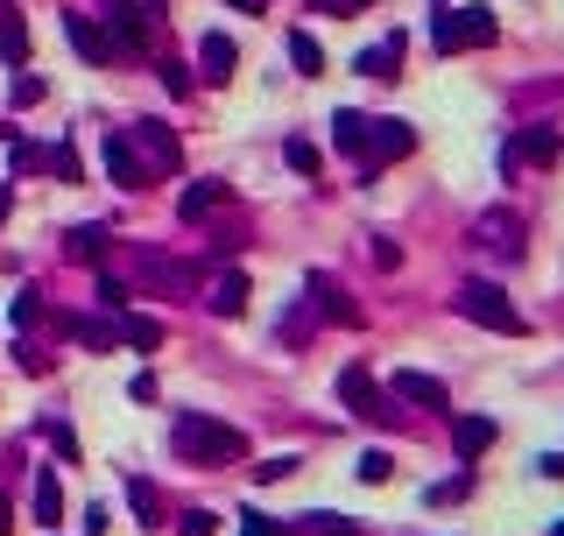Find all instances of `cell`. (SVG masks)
<instances>
[{
  "label": "cell",
  "mask_w": 564,
  "mask_h": 536,
  "mask_svg": "<svg viewBox=\"0 0 564 536\" xmlns=\"http://www.w3.org/2000/svg\"><path fill=\"white\" fill-rule=\"evenodd\" d=\"M170 452L191 459V466H226V459L247 452V438L233 424H219V416H205V410H176L170 416Z\"/></svg>",
  "instance_id": "obj_1"
},
{
  "label": "cell",
  "mask_w": 564,
  "mask_h": 536,
  "mask_svg": "<svg viewBox=\"0 0 564 536\" xmlns=\"http://www.w3.org/2000/svg\"><path fill=\"white\" fill-rule=\"evenodd\" d=\"M494 36H501V22L487 8H458V14H438L430 22V42H438L444 57H458V50H494Z\"/></svg>",
  "instance_id": "obj_2"
},
{
  "label": "cell",
  "mask_w": 564,
  "mask_h": 536,
  "mask_svg": "<svg viewBox=\"0 0 564 536\" xmlns=\"http://www.w3.org/2000/svg\"><path fill=\"white\" fill-rule=\"evenodd\" d=\"M458 310H466L473 325H487V332H508V339H523L529 325H523V310L508 304V290H494V282H466V290L452 296Z\"/></svg>",
  "instance_id": "obj_3"
},
{
  "label": "cell",
  "mask_w": 564,
  "mask_h": 536,
  "mask_svg": "<svg viewBox=\"0 0 564 536\" xmlns=\"http://www.w3.org/2000/svg\"><path fill=\"white\" fill-rule=\"evenodd\" d=\"M339 402H346V410L360 416V424H389V416H395L389 389H375V375H367L360 361H353V367H339Z\"/></svg>",
  "instance_id": "obj_4"
},
{
  "label": "cell",
  "mask_w": 564,
  "mask_h": 536,
  "mask_svg": "<svg viewBox=\"0 0 564 536\" xmlns=\"http://www.w3.org/2000/svg\"><path fill=\"white\" fill-rule=\"evenodd\" d=\"M127 148H142V170H148V176H162V170H176V162H184V142H176L162 121H135V127H127Z\"/></svg>",
  "instance_id": "obj_5"
},
{
  "label": "cell",
  "mask_w": 564,
  "mask_h": 536,
  "mask_svg": "<svg viewBox=\"0 0 564 536\" xmlns=\"http://www.w3.org/2000/svg\"><path fill=\"white\" fill-rule=\"evenodd\" d=\"M389 402H417V410H444L452 416V389L438 375H417V367H395L389 375Z\"/></svg>",
  "instance_id": "obj_6"
},
{
  "label": "cell",
  "mask_w": 564,
  "mask_h": 536,
  "mask_svg": "<svg viewBox=\"0 0 564 536\" xmlns=\"http://www.w3.org/2000/svg\"><path fill=\"white\" fill-rule=\"evenodd\" d=\"M409 148H417V127L409 121H367V176H375L389 156H409Z\"/></svg>",
  "instance_id": "obj_7"
},
{
  "label": "cell",
  "mask_w": 564,
  "mask_h": 536,
  "mask_svg": "<svg viewBox=\"0 0 564 536\" xmlns=\"http://www.w3.org/2000/svg\"><path fill=\"white\" fill-rule=\"evenodd\" d=\"M99 162H107V176H113L121 191H148V184H156V176L142 170V156L127 148V134H107V142H99Z\"/></svg>",
  "instance_id": "obj_8"
},
{
  "label": "cell",
  "mask_w": 564,
  "mask_h": 536,
  "mask_svg": "<svg viewBox=\"0 0 564 536\" xmlns=\"http://www.w3.org/2000/svg\"><path fill=\"white\" fill-rule=\"evenodd\" d=\"M515 162H537V170H543V162H557V127H523V142H508V148H501V170H515Z\"/></svg>",
  "instance_id": "obj_9"
},
{
  "label": "cell",
  "mask_w": 564,
  "mask_h": 536,
  "mask_svg": "<svg viewBox=\"0 0 564 536\" xmlns=\"http://www.w3.org/2000/svg\"><path fill=\"white\" fill-rule=\"evenodd\" d=\"M473 233H480V247H494V255H523V219H515V212H480V219H473Z\"/></svg>",
  "instance_id": "obj_10"
},
{
  "label": "cell",
  "mask_w": 564,
  "mask_h": 536,
  "mask_svg": "<svg viewBox=\"0 0 564 536\" xmlns=\"http://www.w3.org/2000/svg\"><path fill=\"white\" fill-rule=\"evenodd\" d=\"M403 28H395V36H381V42H367L360 57H353V71H360V78H395V71H403Z\"/></svg>",
  "instance_id": "obj_11"
},
{
  "label": "cell",
  "mask_w": 564,
  "mask_h": 536,
  "mask_svg": "<svg viewBox=\"0 0 564 536\" xmlns=\"http://www.w3.org/2000/svg\"><path fill=\"white\" fill-rule=\"evenodd\" d=\"M64 36H71V50H78L85 64H113V42H107V28H99L93 14H64Z\"/></svg>",
  "instance_id": "obj_12"
},
{
  "label": "cell",
  "mask_w": 564,
  "mask_h": 536,
  "mask_svg": "<svg viewBox=\"0 0 564 536\" xmlns=\"http://www.w3.org/2000/svg\"><path fill=\"white\" fill-rule=\"evenodd\" d=\"M219 205H226V176H198V184L176 198V219H184V227H198V219L219 212Z\"/></svg>",
  "instance_id": "obj_13"
},
{
  "label": "cell",
  "mask_w": 564,
  "mask_h": 536,
  "mask_svg": "<svg viewBox=\"0 0 564 536\" xmlns=\"http://www.w3.org/2000/svg\"><path fill=\"white\" fill-rule=\"evenodd\" d=\"M205 310H212V318H241V310H247V268H226V276H212V290H205Z\"/></svg>",
  "instance_id": "obj_14"
},
{
  "label": "cell",
  "mask_w": 564,
  "mask_h": 536,
  "mask_svg": "<svg viewBox=\"0 0 564 536\" xmlns=\"http://www.w3.org/2000/svg\"><path fill=\"white\" fill-rule=\"evenodd\" d=\"M310 310H318V318H339V325H360V304H353L332 276H310Z\"/></svg>",
  "instance_id": "obj_15"
},
{
  "label": "cell",
  "mask_w": 564,
  "mask_h": 536,
  "mask_svg": "<svg viewBox=\"0 0 564 536\" xmlns=\"http://www.w3.org/2000/svg\"><path fill=\"white\" fill-rule=\"evenodd\" d=\"M233 71H241V50H233L226 36H205V42H198V78H205V85H226Z\"/></svg>",
  "instance_id": "obj_16"
},
{
  "label": "cell",
  "mask_w": 564,
  "mask_h": 536,
  "mask_svg": "<svg viewBox=\"0 0 564 536\" xmlns=\"http://www.w3.org/2000/svg\"><path fill=\"white\" fill-rule=\"evenodd\" d=\"M107 325H113V346H135V353H156L162 346V325L142 318V310H121V318H107Z\"/></svg>",
  "instance_id": "obj_17"
},
{
  "label": "cell",
  "mask_w": 564,
  "mask_h": 536,
  "mask_svg": "<svg viewBox=\"0 0 564 536\" xmlns=\"http://www.w3.org/2000/svg\"><path fill=\"white\" fill-rule=\"evenodd\" d=\"M494 438H501L494 416H452V444H458V459H480Z\"/></svg>",
  "instance_id": "obj_18"
},
{
  "label": "cell",
  "mask_w": 564,
  "mask_h": 536,
  "mask_svg": "<svg viewBox=\"0 0 564 536\" xmlns=\"http://www.w3.org/2000/svg\"><path fill=\"white\" fill-rule=\"evenodd\" d=\"M57 332H71L78 346H93V353L113 346V325H107V318H71V310H57Z\"/></svg>",
  "instance_id": "obj_19"
},
{
  "label": "cell",
  "mask_w": 564,
  "mask_h": 536,
  "mask_svg": "<svg viewBox=\"0 0 564 536\" xmlns=\"http://www.w3.org/2000/svg\"><path fill=\"white\" fill-rule=\"evenodd\" d=\"M332 142L346 148V156H360V162H367V113L339 107V113H332Z\"/></svg>",
  "instance_id": "obj_20"
},
{
  "label": "cell",
  "mask_w": 564,
  "mask_h": 536,
  "mask_svg": "<svg viewBox=\"0 0 564 536\" xmlns=\"http://www.w3.org/2000/svg\"><path fill=\"white\" fill-rule=\"evenodd\" d=\"M127 501H135L142 529H162V523H170V515H162V495H156V480H142V473L127 480Z\"/></svg>",
  "instance_id": "obj_21"
},
{
  "label": "cell",
  "mask_w": 564,
  "mask_h": 536,
  "mask_svg": "<svg viewBox=\"0 0 564 536\" xmlns=\"http://www.w3.org/2000/svg\"><path fill=\"white\" fill-rule=\"evenodd\" d=\"M290 64H296V78H318L324 71V50H318L310 28H290Z\"/></svg>",
  "instance_id": "obj_22"
},
{
  "label": "cell",
  "mask_w": 564,
  "mask_h": 536,
  "mask_svg": "<svg viewBox=\"0 0 564 536\" xmlns=\"http://www.w3.org/2000/svg\"><path fill=\"white\" fill-rule=\"evenodd\" d=\"M57 515H64V487H57V466H42L36 473V523L57 529Z\"/></svg>",
  "instance_id": "obj_23"
},
{
  "label": "cell",
  "mask_w": 564,
  "mask_h": 536,
  "mask_svg": "<svg viewBox=\"0 0 564 536\" xmlns=\"http://www.w3.org/2000/svg\"><path fill=\"white\" fill-rule=\"evenodd\" d=\"M282 536H360V523H346V515H296Z\"/></svg>",
  "instance_id": "obj_24"
},
{
  "label": "cell",
  "mask_w": 564,
  "mask_h": 536,
  "mask_svg": "<svg viewBox=\"0 0 564 536\" xmlns=\"http://www.w3.org/2000/svg\"><path fill=\"white\" fill-rule=\"evenodd\" d=\"M135 268H142L148 282H162V290H191V268H184V261H162V255H142Z\"/></svg>",
  "instance_id": "obj_25"
},
{
  "label": "cell",
  "mask_w": 564,
  "mask_h": 536,
  "mask_svg": "<svg viewBox=\"0 0 564 536\" xmlns=\"http://www.w3.org/2000/svg\"><path fill=\"white\" fill-rule=\"evenodd\" d=\"M0 50H8L14 71L28 64V28H22V14H14V8H8V22H0Z\"/></svg>",
  "instance_id": "obj_26"
},
{
  "label": "cell",
  "mask_w": 564,
  "mask_h": 536,
  "mask_svg": "<svg viewBox=\"0 0 564 536\" xmlns=\"http://www.w3.org/2000/svg\"><path fill=\"white\" fill-rule=\"evenodd\" d=\"M93 296H99V310H107V318H121V310H127V296H135V290H127V282H121V276H113V268H107V276L93 282Z\"/></svg>",
  "instance_id": "obj_27"
},
{
  "label": "cell",
  "mask_w": 564,
  "mask_h": 536,
  "mask_svg": "<svg viewBox=\"0 0 564 536\" xmlns=\"http://www.w3.org/2000/svg\"><path fill=\"white\" fill-rule=\"evenodd\" d=\"M71 255L99 261V255H107V227H71Z\"/></svg>",
  "instance_id": "obj_28"
},
{
  "label": "cell",
  "mask_w": 564,
  "mask_h": 536,
  "mask_svg": "<svg viewBox=\"0 0 564 536\" xmlns=\"http://www.w3.org/2000/svg\"><path fill=\"white\" fill-rule=\"evenodd\" d=\"M42 170H50V176H64V184H78V156H71L64 142H57V148H42Z\"/></svg>",
  "instance_id": "obj_29"
},
{
  "label": "cell",
  "mask_w": 564,
  "mask_h": 536,
  "mask_svg": "<svg viewBox=\"0 0 564 536\" xmlns=\"http://www.w3.org/2000/svg\"><path fill=\"white\" fill-rule=\"evenodd\" d=\"M176 536H219V515L212 509H184L176 515Z\"/></svg>",
  "instance_id": "obj_30"
},
{
  "label": "cell",
  "mask_w": 564,
  "mask_h": 536,
  "mask_svg": "<svg viewBox=\"0 0 564 536\" xmlns=\"http://www.w3.org/2000/svg\"><path fill=\"white\" fill-rule=\"evenodd\" d=\"M156 78L170 85V99H191V71H184V64H170V57H156Z\"/></svg>",
  "instance_id": "obj_31"
},
{
  "label": "cell",
  "mask_w": 564,
  "mask_h": 536,
  "mask_svg": "<svg viewBox=\"0 0 564 536\" xmlns=\"http://www.w3.org/2000/svg\"><path fill=\"white\" fill-rule=\"evenodd\" d=\"M282 156H290L296 176H318V148H310V142H282Z\"/></svg>",
  "instance_id": "obj_32"
},
{
  "label": "cell",
  "mask_w": 564,
  "mask_h": 536,
  "mask_svg": "<svg viewBox=\"0 0 564 536\" xmlns=\"http://www.w3.org/2000/svg\"><path fill=\"white\" fill-rule=\"evenodd\" d=\"M310 325H318V310H310V304H296V310H290V325H282V339H290V346H304V339H310Z\"/></svg>",
  "instance_id": "obj_33"
},
{
  "label": "cell",
  "mask_w": 564,
  "mask_h": 536,
  "mask_svg": "<svg viewBox=\"0 0 564 536\" xmlns=\"http://www.w3.org/2000/svg\"><path fill=\"white\" fill-rule=\"evenodd\" d=\"M290 473H296V459H290V452H275V459H261V466H255V480H261V487H275V480H290Z\"/></svg>",
  "instance_id": "obj_34"
},
{
  "label": "cell",
  "mask_w": 564,
  "mask_h": 536,
  "mask_svg": "<svg viewBox=\"0 0 564 536\" xmlns=\"http://www.w3.org/2000/svg\"><path fill=\"white\" fill-rule=\"evenodd\" d=\"M42 438L57 444V459H78V438H71V424H57V416H50V424H42Z\"/></svg>",
  "instance_id": "obj_35"
},
{
  "label": "cell",
  "mask_w": 564,
  "mask_h": 536,
  "mask_svg": "<svg viewBox=\"0 0 564 536\" xmlns=\"http://www.w3.org/2000/svg\"><path fill=\"white\" fill-rule=\"evenodd\" d=\"M389 473H395V459H389V452H367V459H360V480H367V487H381Z\"/></svg>",
  "instance_id": "obj_36"
},
{
  "label": "cell",
  "mask_w": 564,
  "mask_h": 536,
  "mask_svg": "<svg viewBox=\"0 0 564 536\" xmlns=\"http://www.w3.org/2000/svg\"><path fill=\"white\" fill-rule=\"evenodd\" d=\"M42 93H50V85H42V78H36V71H22V78H14V107H36V99H42Z\"/></svg>",
  "instance_id": "obj_37"
},
{
  "label": "cell",
  "mask_w": 564,
  "mask_h": 536,
  "mask_svg": "<svg viewBox=\"0 0 564 536\" xmlns=\"http://www.w3.org/2000/svg\"><path fill=\"white\" fill-rule=\"evenodd\" d=\"M241 536H282V529L269 523V515H255V509H247V515H241Z\"/></svg>",
  "instance_id": "obj_38"
},
{
  "label": "cell",
  "mask_w": 564,
  "mask_h": 536,
  "mask_svg": "<svg viewBox=\"0 0 564 536\" xmlns=\"http://www.w3.org/2000/svg\"><path fill=\"white\" fill-rule=\"evenodd\" d=\"M36 310H42V304H36V290L14 296V325H36Z\"/></svg>",
  "instance_id": "obj_39"
},
{
  "label": "cell",
  "mask_w": 564,
  "mask_h": 536,
  "mask_svg": "<svg viewBox=\"0 0 564 536\" xmlns=\"http://www.w3.org/2000/svg\"><path fill=\"white\" fill-rule=\"evenodd\" d=\"M310 8H318V14H360L367 0H310Z\"/></svg>",
  "instance_id": "obj_40"
},
{
  "label": "cell",
  "mask_w": 564,
  "mask_h": 536,
  "mask_svg": "<svg viewBox=\"0 0 564 536\" xmlns=\"http://www.w3.org/2000/svg\"><path fill=\"white\" fill-rule=\"evenodd\" d=\"M537 473H543V480H564V452H543V459H537Z\"/></svg>",
  "instance_id": "obj_41"
},
{
  "label": "cell",
  "mask_w": 564,
  "mask_h": 536,
  "mask_svg": "<svg viewBox=\"0 0 564 536\" xmlns=\"http://www.w3.org/2000/svg\"><path fill=\"white\" fill-rule=\"evenodd\" d=\"M85 536H107V509H85Z\"/></svg>",
  "instance_id": "obj_42"
},
{
  "label": "cell",
  "mask_w": 564,
  "mask_h": 536,
  "mask_svg": "<svg viewBox=\"0 0 564 536\" xmlns=\"http://www.w3.org/2000/svg\"><path fill=\"white\" fill-rule=\"evenodd\" d=\"M226 8H241V14H261V8H269V0H226Z\"/></svg>",
  "instance_id": "obj_43"
},
{
  "label": "cell",
  "mask_w": 564,
  "mask_h": 536,
  "mask_svg": "<svg viewBox=\"0 0 564 536\" xmlns=\"http://www.w3.org/2000/svg\"><path fill=\"white\" fill-rule=\"evenodd\" d=\"M14 212V184H0V219H8Z\"/></svg>",
  "instance_id": "obj_44"
},
{
  "label": "cell",
  "mask_w": 564,
  "mask_h": 536,
  "mask_svg": "<svg viewBox=\"0 0 564 536\" xmlns=\"http://www.w3.org/2000/svg\"><path fill=\"white\" fill-rule=\"evenodd\" d=\"M0 529H8V495H0Z\"/></svg>",
  "instance_id": "obj_45"
},
{
  "label": "cell",
  "mask_w": 564,
  "mask_h": 536,
  "mask_svg": "<svg viewBox=\"0 0 564 536\" xmlns=\"http://www.w3.org/2000/svg\"><path fill=\"white\" fill-rule=\"evenodd\" d=\"M551 536H564V523H551Z\"/></svg>",
  "instance_id": "obj_46"
}]
</instances>
